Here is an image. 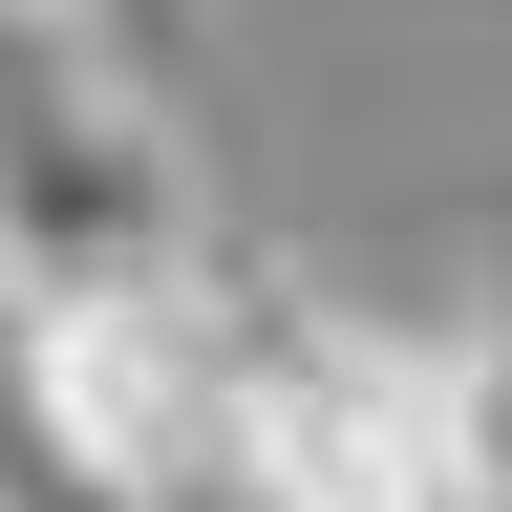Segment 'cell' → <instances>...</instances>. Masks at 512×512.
Returning <instances> with one entry per match:
<instances>
[{"mask_svg":"<svg viewBox=\"0 0 512 512\" xmlns=\"http://www.w3.org/2000/svg\"><path fill=\"white\" fill-rule=\"evenodd\" d=\"M64 64H86V43H64L43 0H0V107H22V86H64Z\"/></svg>","mask_w":512,"mask_h":512,"instance_id":"obj_6","label":"cell"},{"mask_svg":"<svg viewBox=\"0 0 512 512\" xmlns=\"http://www.w3.org/2000/svg\"><path fill=\"white\" fill-rule=\"evenodd\" d=\"M0 512H107V491H86V470L43 448V406H22V363H0Z\"/></svg>","mask_w":512,"mask_h":512,"instance_id":"obj_5","label":"cell"},{"mask_svg":"<svg viewBox=\"0 0 512 512\" xmlns=\"http://www.w3.org/2000/svg\"><path fill=\"white\" fill-rule=\"evenodd\" d=\"M427 448H448V512H512V299L427 342Z\"/></svg>","mask_w":512,"mask_h":512,"instance_id":"obj_4","label":"cell"},{"mask_svg":"<svg viewBox=\"0 0 512 512\" xmlns=\"http://www.w3.org/2000/svg\"><path fill=\"white\" fill-rule=\"evenodd\" d=\"M235 512H448L427 342H406V320L256 278V363H235Z\"/></svg>","mask_w":512,"mask_h":512,"instance_id":"obj_2","label":"cell"},{"mask_svg":"<svg viewBox=\"0 0 512 512\" xmlns=\"http://www.w3.org/2000/svg\"><path fill=\"white\" fill-rule=\"evenodd\" d=\"M43 448L86 470L107 512H214L235 491V363H256V278L235 256H171V278H107V299H43L0 320Z\"/></svg>","mask_w":512,"mask_h":512,"instance_id":"obj_1","label":"cell"},{"mask_svg":"<svg viewBox=\"0 0 512 512\" xmlns=\"http://www.w3.org/2000/svg\"><path fill=\"white\" fill-rule=\"evenodd\" d=\"M171 256H214V214H192V150H171L150 86L64 64V86L0 107V320L107 299V278H171Z\"/></svg>","mask_w":512,"mask_h":512,"instance_id":"obj_3","label":"cell"}]
</instances>
